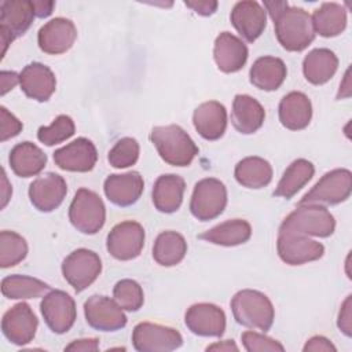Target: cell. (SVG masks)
<instances>
[{
    "mask_svg": "<svg viewBox=\"0 0 352 352\" xmlns=\"http://www.w3.org/2000/svg\"><path fill=\"white\" fill-rule=\"evenodd\" d=\"M264 10L274 21L276 38L286 51L300 52L314 41L312 19L305 10L290 7L287 1H264Z\"/></svg>",
    "mask_w": 352,
    "mask_h": 352,
    "instance_id": "cell-1",
    "label": "cell"
},
{
    "mask_svg": "<svg viewBox=\"0 0 352 352\" xmlns=\"http://www.w3.org/2000/svg\"><path fill=\"white\" fill-rule=\"evenodd\" d=\"M150 140L160 157L173 166L190 165L199 151L190 135L176 124L154 126L150 132Z\"/></svg>",
    "mask_w": 352,
    "mask_h": 352,
    "instance_id": "cell-2",
    "label": "cell"
},
{
    "mask_svg": "<svg viewBox=\"0 0 352 352\" xmlns=\"http://www.w3.org/2000/svg\"><path fill=\"white\" fill-rule=\"evenodd\" d=\"M231 311L236 323L264 333L271 329L275 319L274 305L270 298L264 293L252 289L235 293L231 300Z\"/></svg>",
    "mask_w": 352,
    "mask_h": 352,
    "instance_id": "cell-3",
    "label": "cell"
},
{
    "mask_svg": "<svg viewBox=\"0 0 352 352\" xmlns=\"http://www.w3.org/2000/svg\"><path fill=\"white\" fill-rule=\"evenodd\" d=\"M334 230V216L324 206L318 204H298L297 209L287 214L279 227V231L319 238L330 236Z\"/></svg>",
    "mask_w": 352,
    "mask_h": 352,
    "instance_id": "cell-4",
    "label": "cell"
},
{
    "mask_svg": "<svg viewBox=\"0 0 352 352\" xmlns=\"http://www.w3.org/2000/svg\"><path fill=\"white\" fill-rule=\"evenodd\" d=\"M69 220L77 231L94 235L106 221V208L102 198L88 190L80 188L69 206Z\"/></svg>",
    "mask_w": 352,
    "mask_h": 352,
    "instance_id": "cell-5",
    "label": "cell"
},
{
    "mask_svg": "<svg viewBox=\"0 0 352 352\" xmlns=\"http://www.w3.org/2000/svg\"><path fill=\"white\" fill-rule=\"evenodd\" d=\"M227 205V188L214 177H205L194 186L190 201V212L199 221L219 217Z\"/></svg>",
    "mask_w": 352,
    "mask_h": 352,
    "instance_id": "cell-6",
    "label": "cell"
},
{
    "mask_svg": "<svg viewBox=\"0 0 352 352\" xmlns=\"http://www.w3.org/2000/svg\"><path fill=\"white\" fill-rule=\"evenodd\" d=\"M352 191V173L349 169L337 168L324 173L319 182L300 199L298 204L337 205L346 201Z\"/></svg>",
    "mask_w": 352,
    "mask_h": 352,
    "instance_id": "cell-7",
    "label": "cell"
},
{
    "mask_svg": "<svg viewBox=\"0 0 352 352\" xmlns=\"http://www.w3.org/2000/svg\"><path fill=\"white\" fill-rule=\"evenodd\" d=\"M36 16L33 1L4 0L0 3V38L3 51L19 36L25 34Z\"/></svg>",
    "mask_w": 352,
    "mask_h": 352,
    "instance_id": "cell-8",
    "label": "cell"
},
{
    "mask_svg": "<svg viewBox=\"0 0 352 352\" xmlns=\"http://www.w3.org/2000/svg\"><path fill=\"white\" fill-rule=\"evenodd\" d=\"M102 272L100 257L89 249L72 252L62 263V274L66 282L77 292L91 286Z\"/></svg>",
    "mask_w": 352,
    "mask_h": 352,
    "instance_id": "cell-9",
    "label": "cell"
},
{
    "mask_svg": "<svg viewBox=\"0 0 352 352\" xmlns=\"http://www.w3.org/2000/svg\"><path fill=\"white\" fill-rule=\"evenodd\" d=\"M132 344L139 352H168L182 346L183 337L173 327L142 322L133 327Z\"/></svg>",
    "mask_w": 352,
    "mask_h": 352,
    "instance_id": "cell-10",
    "label": "cell"
},
{
    "mask_svg": "<svg viewBox=\"0 0 352 352\" xmlns=\"http://www.w3.org/2000/svg\"><path fill=\"white\" fill-rule=\"evenodd\" d=\"M144 246V228L140 223L126 220L116 224L107 235V252L117 260L136 258Z\"/></svg>",
    "mask_w": 352,
    "mask_h": 352,
    "instance_id": "cell-11",
    "label": "cell"
},
{
    "mask_svg": "<svg viewBox=\"0 0 352 352\" xmlns=\"http://www.w3.org/2000/svg\"><path fill=\"white\" fill-rule=\"evenodd\" d=\"M40 311L45 324L52 333L56 334L69 331L73 327L77 316L73 297L63 290H51L47 293L40 302Z\"/></svg>",
    "mask_w": 352,
    "mask_h": 352,
    "instance_id": "cell-12",
    "label": "cell"
},
{
    "mask_svg": "<svg viewBox=\"0 0 352 352\" xmlns=\"http://www.w3.org/2000/svg\"><path fill=\"white\" fill-rule=\"evenodd\" d=\"M276 250L280 260L289 265H301L319 260L324 253V246L307 235L279 231Z\"/></svg>",
    "mask_w": 352,
    "mask_h": 352,
    "instance_id": "cell-13",
    "label": "cell"
},
{
    "mask_svg": "<svg viewBox=\"0 0 352 352\" xmlns=\"http://www.w3.org/2000/svg\"><path fill=\"white\" fill-rule=\"evenodd\" d=\"M87 323L100 331H116L126 324V316L116 300L106 296H91L84 302Z\"/></svg>",
    "mask_w": 352,
    "mask_h": 352,
    "instance_id": "cell-14",
    "label": "cell"
},
{
    "mask_svg": "<svg viewBox=\"0 0 352 352\" xmlns=\"http://www.w3.org/2000/svg\"><path fill=\"white\" fill-rule=\"evenodd\" d=\"M38 320L26 302H19L11 307L1 319V331L4 337L14 345H26L34 336Z\"/></svg>",
    "mask_w": 352,
    "mask_h": 352,
    "instance_id": "cell-15",
    "label": "cell"
},
{
    "mask_svg": "<svg viewBox=\"0 0 352 352\" xmlns=\"http://www.w3.org/2000/svg\"><path fill=\"white\" fill-rule=\"evenodd\" d=\"M66 194V180L55 172H48L43 176H38L29 186V198L32 205L44 213L59 208Z\"/></svg>",
    "mask_w": 352,
    "mask_h": 352,
    "instance_id": "cell-16",
    "label": "cell"
},
{
    "mask_svg": "<svg viewBox=\"0 0 352 352\" xmlns=\"http://www.w3.org/2000/svg\"><path fill=\"white\" fill-rule=\"evenodd\" d=\"M184 323L195 336L221 337L226 330V314L214 304L198 302L186 311Z\"/></svg>",
    "mask_w": 352,
    "mask_h": 352,
    "instance_id": "cell-17",
    "label": "cell"
},
{
    "mask_svg": "<svg viewBox=\"0 0 352 352\" xmlns=\"http://www.w3.org/2000/svg\"><path fill=\"white\" fill-rule=\"evenodd\" d=\"M96 161V147L87 138H77L54 153L55 165L69 172H89L94 169Z\"/></svg>",
    "mask_w": 352,
    "mask_h": 352,
    "instance_id": "cell-18",
    "label": "cell"
},
{
    "mask_svg": "<svg viewBox=\"0 0 352 352\" xmlns=\"http://www.w3.org/2000/svg\"><path fill=\"white\" fill-rule=\"evenodd\" d=\"M230 19L239 36L245 41L253 43L265 29L267 11L254 0H243L232 7Z\"/></svg>",
    "mask_w": 352,
    "mask_h": 352,
    "instance_id": "cell-19",
    "label": "cell"
},
{
    "mask_svg": "<svg viewBox=\"0 0 352 352\" xmlns=\"http://www.w3.org/2000/svg\"><path fill=\"white\" fill-rule=\"evenodd\" d=\"M77 38V29L70 19L58 16L43 25L37 34V43L43 52L58 55L69 51Z\"/></svg>",
    "mask_w": 352,
    "mask_h": 352,
    "instance_id": "cell-20",
    "label": "cell"
},
{
    "mask_svg": "<svg viewBox=\"0 0 352 352\" xmlns=\"http://www.w3.org/2000/svg\"><path fill=\"white\" fill-rule=\"evenodd\" d=\"M19 85L25 95L37 102H47L56 88L52 70L38 62L26 65L19 73Z\"/></svg>",
    "mask_w": 352,
    "mask_h": 352,
    "instance_id": "cell-21",
    "label": "cell"
},
{
    "mask_svg": "<svg viewBox=\"0 0 352 352\" xmlns=\"http://www.w3.org/2000/svg\"><path fill=\"white\" fill-rule=\"evenodd\" d=\"M249 56L246 44L236 36L230 32H221L213 47L214 62L223 73H235L239 72Z\"/></svg>",
    "mask_w": 352,
    "mask_h": 352,
    "instance_id": "cell-22",
    "label": "cell"
},
{
    "mask_svg": "<svg viewBox=\"0 0 352 352\" xmlns=\"http://www.w3.org/2000/svg\"><path fill=\"white\" fill-rule=\"evenodd\" d=\"M143 188V177L135 170L121 175H110L103 184L107 199L121 208L133 205L140 198Z\"/></svg>",
    "mask_w": 352,
    "mask_h": 352,
    "instance_id": "cell-23",
    "label": "cell"
},
{
    "mask_svg": "<svg viewBox=\"0 0 352 352\" xmlns=\"http://www.w3.org/2000/svg\"><path fill=\"white\" fill-rule=\"evenodd\" d=\"M195 131L206 140L220 139L227 128V110L216 100L201 103L192 114Z\"/></svg>",
    "mask_w": 352,
    "mask_h": 352,
    "instance_id": "cell-24",
    "label": "cell"
},
{
    "mask_svg": "<svg viewBox=\"0 0 352 352\" xmlns=\"http://www.w3.org/2000/svg\"><path fill=\"white\" fill-rule=\"evenodd\" d=\"M280 124L290 131H301L307 128L312 118V104L309 98L298 91L285 95L278 107Z\"/></svg>",
    "mask_w": 352,
    "mask_h": 352,
    "instance_id": "cell-25",
    "label": "cell"
},
{
    "mask_svg": "<svg viewBox=\"0 0 352 352\" xmlns=\"http://www.w3.org/2000/svg\"><path fill=\"white\" fill-rule=\"evenodd\" d=\"M264 120L265 110L257 99L245 94H239L234 98L231 122L238 132L243 135L254 133L263 126Z\"/></svg>",
    "mask_w": 352,
    "mask_h": 352,
    "instance_id": "cell-26",
    "label": "cell"
},
{
    "mask_svg": "<svg viewBox=\"0 0 352 352\" xmlns=\"http://www.w3.org/2000/svg\"><path fill=\"white\" fill-rule=\"evenodd\" d=\"M186 190V182L175 173L161 175L153 187V204L161 213L176 212L182 202Z\"/></svg>",
    "mask_w": 352,
    "mask_h": 352,
    "instance_id": "cell-27",
    "label": "cell"
},
{
    "mask_svg": "<svg viewBox=\"0 0 352 352\" xmlns=\"http://www.w3.org/2000/svg\"><path fill=\"white\" fill-rule=\"evenodd\" d=\"M287 74L285 62L276 56H261L256 59L249 72L250 84L263 91L278 89Z\"/></svg>",
    "mask_w": 352,
    "mask_h": 352,
    "instance_id": "cell-28",
    "label": "cell"
},
{
    "mask_svg": "<svg viewBox=\"0 0 352 352\" xmlns=\"http://www.w3.org/2000/svg\"><path fill=\"white\" fill-rule=\"evenodd\" d=\"M10 166L19 177H32L38 175L47 165L45 153L32 142H22L12 147L10 157Z\"/></svg>",
    "mask_w": 352,
    "mask_h": 352,
    "instance_id": "cell-29",
    "label": "cell"
},
{
    "mask_svg": "<svg viewBox=\"0 0 352 352\" xmlns=\"http://www.w3.org/2000/svg\"><path fill=\"white\" fill-rule=\"evenodd\" d=\"M338 58L329 48H315L309 51L302 60V73L308 82L322 85L327 82L337 72Z\"/></svg>",
    "mask_w": 352,
    "mask_h": 352,
    "instance_id": "cell-30",
    "label": "cell"
},
{
    "mask_svg": "<svg viewBox=\"0 0 352 352\" xmlns=\"http://www.w3.org/2000/svg\"><path fill=\"white\" fill-rule=\"evenodd\" d=\"M252 236V227L243 219H232L214 226L213 228L198 235L213 245L220 246H236L248 242Z\"/></svg>",
    "mask_w": 352,
    "mask_h": 352,
    "instance_id": "cell-31",
    "label": "cell"
},
{
    "mask_svg": "<svg viewBox=\"0 0 352 352\" xmlns=\"http://www.w3.org/2000/svg\"><path fill=\"white\" fill-rule=\"evenodd\" d=\"M235 180L246 188H263L272 180V166L261 157H246L234 169Z\"/></svg>",
    "mask_w": 352,
    "mask_h": 352,
    "instance_id": "cell-32",
    "label": "cell"
},
{
    "mask_svg": "<svg viewBox=\"0 0 352 352\" xmlns=\"http://www.w3.org/2000/svg\"><path fill=\"white\" fill-rule=\"evenodd\" d=\"M315 166L305 158L294 160L283 172L274 195L290 199L294 197L314 176Z\"/></svg>",
    "mask_w": 352,
    "mask_h": 352,
    "instance_id": "cell-33",
    "label": "cell"
},
{
    "mask_svg": "<svg viewBox=\"0 0 352 352\" xmlns=\"http://www.w3.org/2000/svg\"><path fill=\"white\" fill-rule=\"evenodd\" d=\"M311 19L315 33L322 37H336L346 28V10L338 3H322Z\"/></svg>",
    "mask_w": 352,
    "mask_h": 352,
    "instance_id": "cell-34",
    "label": "cell"
},
{
    "mask_svg": "<svg viewBox=\"0 0 352 352\" xmlns=\"http://www.w3.org/2000/svg\"><path fill=\"white\" fill-rule=\"evenodd\" d=\"M187 253L184 236L176 231L161 232L153 245V258L162 267L179 264Z\"/></svg>",
    "mask_w": 352,
    "mask_h": 352,
    "instance_id": "cell-35",
    "label": "cell"
},
{
    "mask_svg": "<svg viewBox=\"0 0 352 352\" xmlns=\"http://www.w3.org/2000/svg\"><path fill=\"white\" fill-rule=\"evenodd\" d=\"M48 290L45 282L28 275H8L1 280V293L10 300L37 298L45 296Z\"/></svg>",
    "mask_w": 352,
    "mask_h": 352,
    "instance_id": "cell-36",
    "label": "cell"
},
{
    "mask_svg": "<svg viewBox=\"0 0 352 352\" xmlns=\"http://www.w3.org/2000/svg\"><path fill=\"white\" fill-rule=\"evenodd\" d=\"M28 254V243L14 231L0 232V267L8 268L21 263Z\"/></svg>",
    "mask_w": 352,
    "mask_h": 352,
    "instance_id": "cell-37",
    "label": "cell"
},
{
    "mask_svg": "<svg viewBox=\"0 0 352 352\" xmlns=\"http://www.w3.org/2000/svg\"><path fill=\"white\" fill-rule=\"evenodd\" d=\"M113 297L117 304L129 312L139 311L144 302L142 286L133 279H121L113 289Z\"/></svg>",
    "mask_w": 352,
    "mask_h": 352,
    "instance_id": "cell-38",
    "label": "cell"
},
{
    "mask_svg": "<svg viewBox=\"0 0 352 352\" xmlns=\"http://www.w3.org/2000/svg\"><path fill=\"white\" fill-rule=\"evenodd\" d=\"M74 121L66 116H58L50 126H40L37 131V139L45 146H54L62 143L74 135Z\"/></svg>",
    "mask_w": 352,
    "mask_h": 352,
    "instance_id": "cell-39",
    "label": "cell"
},
{
    "mask_svg": "<svg viewBox=\"0 0 352 352\" xmlns=\"http://www.w3.org/2000/svg\"><path fill=\"white\" fill-rule=\"evenodd\" d=\"M139 143L133 138L120 139L109 151L107 161L114 168H128L136 164L139 158Z\"/></svg>",
    "mask_w": 352,
    "mask_h": 352,
    "instance_id": "cell-40",
    "label": "cell"
},
{
    "mask_svg": "<svg viewBox=\"0 0 352 352\" xmlns=\"http://www.w3.org/2000/svg\"><path fill=\"white\" fill-rule=\"evenodd\" d=\"M241 340H242L243 348L248 352H263V351L283 352L285 351V346L279 341H276L274 338H270L264 334L256 333V331L242 333Z\"/></svg>",
    "mask_w": 352,
    "mask_h": 352,
    "instance_id": "cell-41",
    "label": "cell"
},
{
    "mask_svg": "<svg viewBox=\"0 0 352 352\" xmlns=\"http://www.w3.org/2000/svg\"><path fill=\"white\" fill-rule=\"evenodd\" d=\"M22 128H23L22 122L12 113H10L4 106H1L0 107V131H1L0 140L6 142L11 138H15L16 135H19Z\"/></svg>",
    "mask_w": 352,
    "mask_h": 352,
    "instance_id": "cell-42",
    "label": "cell"
},
{
    "mask_svg": "<svg viewBox=\"0 0 352 352\" xmlns=\"http://www.w3.org/2000/svg\"><path fill=\"white\" fill-rule=\"evenodd\" d=\"M351 308H352V296H348L341 305V309L338 314V320H337V326H338L340 331H342L346 337H351V334H352Z\"/></svg>",
    "mask_w": 352,
    "mask_h": 352,
    "instance_id": "cell-43",
    "label": "cell"
},
{
    "mask_svg": "<svg viewBox=\"0 0 352 352\" xmlns=\"http://www.w3.org/2000/svg\"><path fill=\"white\" fill-rule=\"evenodd\" d=\"M302 351L304 352H322V351H324V352H336L337 351V348L331 344V341L330 340H327L326 337H323V336H314V337H311L307 342H305V345H304V348H302Z\"/></svg>",
    "mask_w": 352,
    "mask_h": 352,
    "instance_id": "cell-44",
    "label": "cell"
},
{
    "mask_svg": "<svg viewBox=\"0 0 352 352\" xmlns=\"http://www.w3.org/2000/svg\"><path fill=\"white\" fill-rule=\"evenodd\" d=\"M184 4L191 8L192 11H195L198 15H202V16H209L212 15L219 3L217 1H212V0H195V1H184Z\"/></svg>",
    "mask_w": 352,
    "mask_h": 352,
    "instance_id": "cell-45",
    "label": "cell"
},
{
    "mask_svg": "<svg viewBox=\"0 0 352 352\" xmlns=\"http://www.w3.org/2000/svg\"><path fill=\"white\" fill-rule=\"evenodd\" d=\"M99 349V340L98 338H81L74 340L69 345L65 346V351H76V352H87V351H98Z\"/></svg>",
    "mask_w": 352,
    "mask_h": 352,
    "instance_id": "cell-46",
    "label": "cell"
},
{
    "mask_svg": "<svg viewBox=\"0 0 352 352\" xmlns=\"http://www.w3.org/2000/svg\"><path fill=\"white\" fill-rule=\"evenodd\" d=\"M0 81H1V95H6L19 82V74L15 72L3 70L0 73Z\"/></svg>",
    "mask_w": 352,
    "mask_h": 352,
    "instance_id": "cell-47",
    "label": "cell"
},
{
    "mask_svg": "<svg viewBox=\"0 0 352 352\" xmlns=\"http://www.w3.org/2000/svg\"><path fill=\"white\" fill-rule=\"evenodd\" d=\"M34 6V11H36V16L38 18H45L48 15L52 14V10L55 7L54 1H33Z\"/></svg>",
    "mask_w": 352,
    "mask_h": 352,
    "instance_id": "cell-48",
    "label": "cell"
},
{
    "mask_svg": "<svg viewBox=\"0 0 352 352\" xmlns=\"http://www.w3.org/2000/svg\"><path fill=\"white\" fill-rule=\"evenodd\" d=\"M206 351H226V352H230V351H238V346L235 345V342L232 340H226V341L209 345L206 348Z\"/></svg>",
    "mask_w": 352,
    "mask_h": 352,
    "instance_id": "cell-49",
    "label": "cell"
},
{
    "mask_svg": "<svg viewBox=\"0 0 352 352\" xmlns=\"http://www.w3.org/2000/svg\"><path fill=\"white\" fill-rule=\"evenodd\" d=\"M3 172V177H1V182H3V188H1V208H4L6 205H7V202H8V199H10V197H11V192H12V190H11V186L8 184V182H7V175H6V170L3 169L1 170Z\"/></svg>",
    "mask_w": 352,
    "mask_h": 352,
    "instance_id": "cell-50",
    "label": "cell"
},
{
    "mask_svg": "<svg viewBox=\"0 0 352 352\" xmlns=\"http://www.w3.org/2000/svg\"><path fill=\"white\" fill-rule=\"evenodd\" d=\"M342 91H345V92H344V98H348V96L351 95V84H349V69L345 72V76H344V84H340V91H338V94H337V99H338V96L342 94Z\"/></svg>",
    "mask_w": 352,
    "mask_h": 352,
    "instance_id": "cell-51",
    "label": "cell"
}]
</instances>
